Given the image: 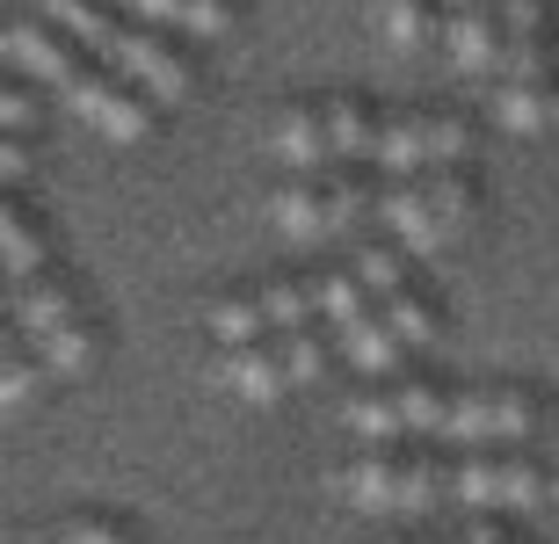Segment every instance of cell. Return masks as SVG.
I'll return each instance as SVG.
<instances>
[{
	"instance_id": "9",
	"label": "cell",
	"mask_w": 559,
	"mask_h": 544,
	"mask_svg": "<svg viewBox=\"0 0 559 544\" xmlns=\"http://www.w3.org/2000/svg\"><path fill=\"white\" fill-rule=\"evenodd\" d=\"M443 44H451L457 73H501V0H457Z\"/></svg>"
},
{
	"instance_id": "8",
	"label": "cell",
	"mask_w": 559,
	"mask_h": 544,
	"mask_svg": "<svg viewBox=\"0 0 559 544\" xmlns=\"http://www.w3.org/2000/svg\"><path fill=\"white\" fill-rule=\"evenodd\" d=\"M8 65L15 73H37V81L66 87L73 73H81V44L66 37V29H51V22H8Z\"/></svg>"
},
{
	"instance_id": "11",
	"label": "cell",
	"mask_w": 559,
	"mask_h": 544,
	"mask_svg": "<svg viewBox=\"0 0 559 544\" xmlns=\"http://www.w3.org/2000/svg\"><path fill=\"white\" fill-rule=\"evenodd\" d=\"M429 124H436L429 109H400V117H385V124H378V146H371V168H385L393 182L436 168L429 160Z\"/></svg>"
},
{
	"instance_id": "3",
	"label": "cell",
	"mask_w": 559,
	"mask_h": 544,
	"mask_svg": "<svg viewBox=\"0 0 559 544\" xmlns=\"http://www.w3.org/2000/svg\"><path fill=\"white\" fill-rule=\"evenodd\" d=\"M451 443H523L538 436V399L516 392V385H473V392H451V421H443Z\"/></svg>"
},
{
	"instance_id": "21",
	"label": "cell",
	"mask_w": 559,
	"mask_h": 544,
	"mask_svg": "<svg viewBox=\"0 0 559 544\" xmlns=\"http://www.w3.org/2000/svg\"><path fill=\"white\" fill-rule=\"evenodd\" d=\"M37 356L51 363V377H87V371H95V356H103V341H95V327H87V319H66L59 335L37 341Z\"/></svg>"
},
{
	"instance_id": "10",
	"label": "cell",
	"mask_w": 559,
	"mask_h": 544,
	"mask_svg": "<svg viewBox=\"0 0 559 544\" xmlns=\"http://www.w3.org/2000/svg\"><path fill=\"white\" fill-rule=\"evenodd\" d=\"M218 377H226L240 399H254V407H270V399L290 392V371H284V349H276V341H262V349H254V341L226 349V356H218Z\"/></svg>"
},
{
	"instance_id": "12",
	"label": "cell",
	"mask_w": 559,
	"mask_h": 544,
	"mask_svg": "<svg viewBox=\"0 0 559 544\" xmlns=\"http://www.w3.org/2000/svg\"><path fill=\"white\" fill-rule=\"evenodd\" d=\"M0 269H8V291H22V283L44 276V226L15 204V196L0 204Z\"/></svg>"
},
{
	"instance_id": "20",
	"label": "cell",
	"mask_w": 559,
	"mask_h": 544,
	"mask_svg": "<svg viewBox=\"0 0 559 544\" xmlns=\"http://www.w3.org/2000/svg\"><path fill=\"white\" fill-rule=\"evenodd\" d=\"M349 269L378 305H385L393 291H407V247H400V240H364V247L349 254Z\"/></svg>"
},
{
	"instance_id": "31",
	"label": "cell",
	"mask_w": 559,
	"mask_h": 544,
	"mask_svg": "<svg viewBox=\"0 0 559 544\" xmlns=\"http://www.w3.org/2000/svg\"><path fill=\"white\" fill-rule=\"evenodd\" d=\"M429 544H436V537H429Z\"/></svg>"
},
{
	"instance_id": "26",
	"label": "cell",
	"mask_w": 559,
	"mask_h": 544,
	"mask_svg": "<svg viewBox=\"0 0 559 544\" xmlns=\"http://www.w3.org/2000/svg\"><path fill=\"white\" fill-rule=\"evenodd\" d=\"M276 349H284V371H290V385H312V377L328 371V341L312 335V327H298V335H276Z\"/></svg>"
},
{
	"instance_id": "14",
	"label": "cell",
	"mask_w": 559,
	"mask_h": 544,
	"mask_svg": "<svg viewBox=\"0 0 559 544\" xmlns=\"http://www.w3.org/2000/svg\"><path fill=\"white\" fill-rule=\"evenodd\" d=\"M378 29H385L393 51H421V44H436L451 29V8H436V0H385L378 8Z\"/></svg>"
},
{
	"instance_id": "30",
	"label": "cell",
	"mask_w": 559,
	"mask_h": 544,
	"mask_svg": "<svg viewBox=\"0 0 559 544\" xmlns=\"http://www.w3.org/2000/svg\"><path fill=\"white\" fill-rule=\"evenodd\" d=\"M451 8H457V0H451Z\"/></svg>"
},
{
	"instance_id": "16",
	"label": "cell",
	"mask_w": 559,
	"mask_h": 544,
	"mask_svg": "<svg viewBox=\"0 0 559 544\" xmlns=\"http://www.w3.org/2000/svg\"><path fill=\"white\" fill-rule=\"evenodd\" d=\"M334 341L349 349V363H356V371H364V377H385V371H393V363H400V349H407V341L393 335V319H385V313H364V319H356V327H342V335H334Z\"/></svg>"
},
{
	"instance_id": "7",
	"label": "cell",
	"mask_w": 559,
	"mask_h": 544,
	"mask_svg": "<svg viewBox=\"0 0 559 544\" xmlns=\"http://www.w3.org/2000/svg\"><path fill=\"white\" fill-rule=\"evenodd\" d=\"M276 160L290 174H328L334 168V131H328V102H290L270 131Z\"/></svg>"
},
{
	"instance_id": "28",
	"label": "cell",
	"mask_w": 559,
	"mask_h": 544,
	"mask_svg": "<svg viewBox=\"0 0 559 544\" xmlns=\"http://www.w3.org/2000/svg\"><path fill=\"white\" fill-rule=\"evenodd\" d=\"M465 544H509V530H501V523H473V530H465Z\"/></svg>"
},
{
	"instance_id": "17",
	"label": "cell",
	"mask_w": 559,
	"mask_h": 544,
	"mask_svg": "<svg viewBox=\"0 0 559 544\" xmlns=\"http://www.w3.org/2000/svg\"><path fill=\"white\" fill-rule=\"evenodd\" d=\"M495 117L501 131H545L559 117V95L545 81H495Z\"/></svg>"
},
{
	"instance_id": "4",
	"label": "cell",
	"mask_w": 559,
	"mask_h": 544,
	"mask_svg": "<svg viewBox=\"0 0 559 544\" xmlns=\"http://www.w3.org/2000/svg\"><path fill=\"white\" fill-rule=\"evenodd\" d=\"M59 95L73 102V117H87V124L103 131V138H117V146H131V138H145V131H153V109H145L139 95H124L109 65H81Z\"/></svg>"
},
{
	"instance_id": "27",
	"label": "cell",
	"mask_w": 559,
	"mask_h": 544,
	"mask_svg": "<svg viewBox=\"0 0 559 544\" xmlns=\"http://www.w3.org/2000/svg\"><path fill=\"white\" fill-rule=\"evenodd\" d=\"M0 168H8V189L22 182V138H8V146H0Z\"/></svg>"
},
{
	"instance_id": "29",
	"label": "cell",
	"mask_w": 559,
	"mask_h": 544,
	"mask_svg": "<svg viewBox=\"0 0 559 544\" xmlns=\"http://www.w3.org/2000/svg\"><path fill=\"white\" fill-rule=\"evenodd\" d=\"M552 458H559V436H552Z\"/></svg>"
},
{
	"instance_id": "13",
	"label": "cell",
	"mask_w": 559,
	"mask_h": 544,
	"mask_svg": "<svg viewBox=\"0 0 559 544\" xmlns=\"http://www.w3.org/2000/svg\"><path fill=\"white\" fill-rule=\"evenodd\" d=\"M139 22L182 29V37H226L233 29V0H124Z\"/></svg>"
},
{
	"instance_id": "6",
	"label": "cell",
	"mask_w": 559,
	"mask_h": 544,
	"mask_svg": "<svg viewBox=\"0 0 559 544\" xmlns=\"http://www.w3.org/2000/svg\"><path fill=\"white\" fill-rule=\"evenodd\" d=\"M400 464H407V450L371 443V450H356V458L334 464V494L356 501V508H371V516H400Z\"/></svg>"
},
{
	"instance_id": "24",
	"label": "cell",
	"mask_w": 559,
	"mask_h": 544,
	"mask_svg": "<svg viewBox=\"0 0 559 544\" xmlns=\"http://www.w3.org/2000/svg\"><path fill=\"white\" fill-rule=\"evenodd\" d=\"M429 204H436V218H443V240H457L465 218H473V182H465V168H436L429 174Z\"/></svg>"
},
{
	"instance_id": "23",
	"label": "cell",
	"mask_w": 559,
	"mask_h": 544,
	"mask_svg": "<svg viewBox=\"0 0 559 544\" xmlns=\"http://www.w3.org/2000/svg\"><path fill=\"white\" fill-rule=\"evenodd\" d=\"M378 313L393 319V335L407 341V349H429V341H436V327H443V319H436V305H421V291H415V283H407V291H393L385 305H378Z\"/></svg>"
},
{
	"instance_id": "22",
	"label": "cell",
	"mask_w": 559,
	"mask_h": 544,
	"mask_svg": "<svg viewBox=\"0 0 559 544\" xmlns=\"http://www.w3.org/2000/svg\"><path fill=\"white\" fill-rule=\"evenodd\" d=\"M312 283H320V313H328L334 335H342V327H356V319H364V313L378 305V298L364 291V283H356V269H320Z\"/></svg>"
},
{
	"instance_id": "15",
	"label": "cell",
	"mask_w": 559,
	"mask_h": 544,
	"mask_svg": "<svg viewBox=\"0 0 559 544\" xmlns=\"http://www.w3.org/2000/svg\"><path fill=\"white\" fill-rule=\"evenodd\" d=\"M44 385H51V363L37 356V341H22L15 327H8V341H0V399H8V407H37Z\"/></svg>"
},
{
	"instance_id": "5",
	"label": "cell",
	"mask_w": 559,
	"mask_h": 544,
	"mask_svg": "<svg viewBox=\"0 0 559 544\" xmlns=\"http://www.w3.org/2000/svg\"><path fill=\"white\" fill-rule=\"evenodd\" d=\"M378 218H385V232H393L407 254H436V247H451L443 240V218H436L429 204V174H407V182H385L378 189Z\"/></svg>"
},
{
	"instance_id": "2",
	"label": "cell",
	"mask_w": 559,
	"mask_h": 544,
	"mask_svg": "<svg viewBox=\"0 0 559 544\" xmlns=\"http://www.w3.org/2000/svg\"><path fill=\"white\" fill-rule=\"evenodd\" d=\"M451 494L465 508H545V464L523 458V450H465L451 458Z\"/></svg>"
},
{
	"instance_id": "1",
	"label": "cell",
	"mask_w": 559,
	"mask_h": 544,
	"mask_svg": "<svg viewBox=\"0 0 559 544\" xmlns=\"http://www.w3.org/2000/svg\"><path fill=\"white\" fill-rule=\"evenodd\" d=\"M37 8H44V22H51V29H66V37L81 44L87 59H103L117 81H139L153 102H182L189 87H197V65H189L175 44L153 37V29L117 22L103 0H37Z\"/></svg>"
},
{
	"instance_id": "19",
	"label": "cell",
	"mask_w": 559,
	"mask_h": 544,
	"mask_svg": "<svg viewBox=\"0 0 559 544\" xmlns=\"http://www.w3.org/2000/svg\"><path fill=\"white\" fill-rule=\"evenodd\" d=\"M378 124L371 102H356V95H328V131H334V160H371L378 146Z\"/></svg>"
},
{
	"instance_id": "25",
	"label": "cell",
	"mask_w": 559,
	"mask_h": 544,
	"mask_svg": "<svg viewBox=\"0 0 559 544\" xmlns=\"http://www.w3.org/2000/svg\"><path fill=\"white\" fill-rule=\"evenodd\" d=\"M29 544H139V537H131L117 516H59V523L44 530V537H29Z\"/></svg>"
},
{
	"instance_id": "18",
	"label": "cell",
	"mask_w": 559,
	"mask_h": 544,
	"mask_svg": "<svg viewBox=\"0 0 559 544\" xmlns=\"http://www.w3.org/2000/svg\"><path fill=\"white\" fill-rule=\"evenodd\" d=\"M204 327L226 341V349H240V341H262V335H270V305H262V283H254V291L218 298V305L204 313Z\"/></svg>"
}]
</instances>
